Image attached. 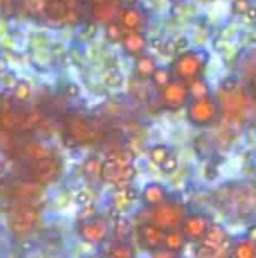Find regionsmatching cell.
Listing matches in <instances>:
<instances>
[{"instance_id": "cell-44", "label": "cell", "mask_w": 256, "mask_h": 258, "mask_svg": "<svg viewBox=\"0 0 256 258\" xmlns=\"http://www.w3.org/2000/svg\"><path fill=\"white\" fill-rule=\"evenodd\" d=\"M122 3H125V5H128V6H133V5H136V2L137 0H121Z\"/></svg>"}, {"instance_id": "cell-35", "label": "cell", "mask_w": 256, "mask_h": 258, "mask_svg": "<svg viewBox=\"0 0 256 258\" xmlns=\"http://www.w3.org/2000/svg\"><path fill=\"white\" fill-rule=\"evenodd\" d=\"M252 6L250 0H234L232 2V12L235 15H246L249 8Z\"/></svg>"}, {"instance_id": "cell-18", "label": "cell", "mask_w": 256, "mask_h": 258, "mask_svg": "<svg viewBox=\"0 0 256 258\" xmlns=\"http://www.w3.org/2000/svg\"><path fill=\"white\" fill-rule=\"evenodd\" d=\"M137 198H140V195L131 184L118 187V192L113 197V210L118 213H125Z\"/></svg>"}, {"instance_id": "cell-45", "label": "cell", "mask_w": 256, "mask_h": 258, "mask_svg": "<svg viewBox=\"0 0 256 258\" xmlns=\"http://www.w3.org/2000/svg\"><path fill=\"white\" fill-rule=\"evenodd\" d=\"M170 2H172V3H183L184 0H170Z\"/></svg>"}, {"instance_id": "cell-31", "label": "cell", "mask_w": 256, "mask_h": 258, "mask_svg": "<svg viewBox=\"0 0 256 258\" xmlns=\"http://www.w3.org/2000/svg\"><path fill=\"white\" fill-rule=\"evenodd\" d=\"M170 154L172 153L166 145H155L149 150V160H151V163L161 166Z\"/></svg>"}, {"instance_id": "cell-27", "label": "cell", "mask_w": 256, "mask_h": 258, "mask_svg": "<svg viewBox=\"0 0 256 258\" xmlns=\"http://www.w3.org/2000/svg\"><path fill=\"white\" fill-rule=\"evenodd\" d=\"M125 30L127 29L122 26V23L121 21H116V20H113V21H110V23L106 24V36L113 44L122 42L124 35H125Z\"/></svg>"}, {"instance_id": "cell-11", "label": "cell", "mask_w": 256, "mask_h": 258, "mask_svg": "<svg viewBox=\"0 0 256 258\" xmlns=\"http://www.w3.org/2000/svg\"><path fill=\"white\" fill-rule=\"evenodd\" d=\"M77 233L83 242H86L89 245H100L107 239V236L110 233L109 219L97 215L91 219L78 221Z\"/></svg>"}, {"instance_id": "cell-29", "label": "cell", "mask_w": 256, "mask_h": 258, "mask_svg": "<svg viewBox=\"0 0 256 258\" xmlns=\"http://www.w3.org/2000/svg\"><path fill=\"white\" fill-rule=\"evenodd\" d=\"M32 95V86L27 80H18L17 85L12 88V98L18 103H24Z\"/></svg>"}, {"instance_id": "cell-25", "label": "cell", "mask_w": 256, "mask_h": 258, "mask_svg": "<svg viewBox=\"0 0 256 258\" xmlns=\"http://www.w3.org/2000/svg\"><path fill=\"white\" fill-rule=\"evenodd\" d=\"M231 255L235 258H256V243L246 237V240H241L232 246Z\"/></svg>"}, {"instance_id": "cell-23", "label": "cell", "mask_w": 256, "mask_h": 258, "mask_svg": "<svg viewBox=\"0 0 256 258\" xmlns=\"http://www.w3.org/2000/svg\"><path fill=\"white\" fill-rule=\"evenodd\" d=\"M155 70H157V62L151 54L142 53L136 56V74L137 76L143 79H151Z\"/></svg>"}, {"instance_id": "cell-30", "label": "cell", "mask_w": 256, "mask_h": 258, "mask_svg": "<svg viewBox=\"0 0 256 258\" xmlns=\"http://www.w3.org/2000/svg\"><path fill=\"white\" fill-rule=\"evenodd\" d=\"M103 165H104V162L100 160L98 157H89L83 163V172L86 177H91V178L101 177L103 175Z\"/></svg>"}, {"instance_id": "cell-5", "label": "cell", "mask_w": 256, "mask_h": 258, "mask_svg": "<svg viewBox=\"0 0 256 258\" xmlns=\"http://www.w3.org/2000/svg\"><path fill=\"white\" fill-rule=\"evenodd\" d=\"M41 219V210L35 204H21L14 209L8 219L9 231L15 236H26L32 233Z\"/></svg>"}, {"instance_id": "cell-28", "label": "cell", "mask_w": 256, "mask_h": 258, "mask_svg": "<svg viewBox=\"0 0 256 258\" xmlns=\"http://www.w3.org/2000/svg\"><path fill=\"white\" fill-rule=\"evenodd\" d=\"M174 71L166 68V67H157V70L154 71L151 80L154 83V86H157L158 89L164 88L166 85H169L170 82H174Z\"/></svg>"}, {"instance_id": "cell-42", "label": "cell", "mask_w": 256, "mask_h": 258, "mask_svg": "<svg viewBox=\"0 0 256 258\" xmlns=\"http://www.w3.org/2000/svg\"><path fill=\"white\" fill-rule=\"evenodd\" d=\"M246 17H247V20H249V21H256V6L255 5H252V6L249 8V11L246 12Z\"/></svg>"}, {"instance_id": "cell-2", "label": "cell", "mask_w": 256, "mask_h": 258, "mask_svg": "<svg viewBox=\"0 0 256 258\" xmlns=\"http://www.w3.org/2000/svg\"><path fill=\"white\" fill-rule=\"evenodd\" d=\"M219 109L229 125L244 124L255 112L256 98L253 94L238 86H223L219 92Z\"/></svg>"}, {"instance_id": "cell-10", "label": "cell", "mask_w": 256, "mask_h": 258, "mask_svg": "<svg viewBox=\"0 0 256 258\" xmlns=\"http://www.w3.org/2000/svg\"><path fill=\"white\" fill-rule=\"evenodd\" d=\"M136 175H137V169L134 163H119L112 159L104 160L101 178L116 187L131 184Z\"/></svg>"}, {"instance_id": "cell-19", "label": "cell", "mask_w": 256, "mask_h": 258, "mask_svg": "<svg viewBox=\"0 0 256 258\" xmlns=\"http://www.w3.org/2000/svg\"><path fill=\"white\" fill-rule=\"evenodd\" d=\"M72 6L68 0H47L44 15L51 21H68Z\"/></svg>"}, {"instance_id": "cell-21", "label": "cell", "mask_w": 256, "mask_h": 258, "mask_svg": "<svg viewBox=\"0 0 256 258\" xmlns=\"http://www.w3.org/2000/svg\"><path fill=\"white\" fill-rule=\"evenodd\" d=\"M119 21L127 30H142L145 24V17L139 9L127 5L119 12Z\"/></svg>"}, {"instance_id": "cell-8", "label": "cell", "mask_w": 256, "mask_h": 258, "mask_svg": "<svg viewBox=\"0 0 256 258\" xmlns=\"http://www.w3.org/2000/svg\"><path fill=\"white\" fill-rule=\"evenodd\" d=\"M184 218H186L184 207L177 203H169V201H164L163 204L154 207L151 212V222L163 228L164 231L181 228Z\"/></svg>"}, {"instance_id": "cell-43", "label": "cell", "mask_w": 256, "mask_h": 258, "mask_svg": "<svg viewBox=\"0 0 256 258\" xmlns=\"http://www.w3.org/2000/svg\"><path fill=\"white\" fill-rule=\"evenodd\" d=\"M252 94H253V97L256 98V76L252 77Z\"/></svg>"}, {"instance_id": "cell-38", "label": "cell", "mask_w": 256, "mask_h": 258, "mask_svg": "<svg viewBox=\"0 0 256 258\" xmlns=\"http://www.w3.org/2000/svg\"><path fill=\"white\" fill-rule=\"evenodd\" d=\"M45 3H47V0H27L26 2L27 8L32 9V12H36V14H44Z\"/></svg>"}, {"instance_id": "cell-22", "label": "cell", "mask_w": 256, "mask_h": 258, "mask_svg": "<svg viewBox=\"0 0 256 258\" xmlns=\"http://www.w3.org/2000/svg\"><path fill=\"white\" fill-rule=\"evenodd\" d=\"M23 156L26 160H39V159H45V157H51L53 151L50 150L48 145L33 141L29 142L23 147Z\"/></svg>"}, {"instance_id": "cell-39", "label": "cell", "mask_w": 256, "mask_h": 258, "mask_svg": "<svg viewBox=\"0 0 256 258\" xmlns=\"http://www.w3.org/2000/svg\"><path fill=\"white\" fill-rule=\"evenodd\" d=\"M75 203L80 204V206L83 207V206L91 204V203H92V198H91V195H89L88 190H78L77 195H75Z\"/></svg>"}, {"instance_id": "cell-33", "label": "cell", "mask_w": 256, "mask_h": 258, "mask_svg": "<svg viewBox=\"0 0 256 258\" xmlns=\"http://www.w3.org/2000/svg\"><path fill=\"white\" fill-rule=\"evenodd\" d=\"M103 80L109 88H119L124 85V74L116 68H107L103 74Z\"/></svg>"}, {"instance_id": "cell-34", "label": "cell", "mask_w": 256, "mask_h": 258, "mask_svg": "<svg viewBox=\"0 0 256 258\" xmlns=\"http://www.w3.org/2000/svg\"><path fill=\"white\" fill-rule=\"evenodd\" d=\"M113 233H115L116 240H125L131 234V224H130V221L125 219V218L118 216V219L115 221V225H113Z\"/></svg>"}, {"instance_id": "cell-3", "label": "cell", "mask_w": 256, "mask_h": 258, "mask_svg": "<svg viewBox=\"0 0 256 258\" xmlns=\"http://www.w3.org/2000/svg\"><path fill=\"white\" fill-rule=\"evenodd\" d=\"M44 184L38 180L23 177L9 180V186L3 183V197L5 200L14 201L17 206L21 204H35V201L42 195Z\"/></svg>"}, {"instance_id": "cell-41", "label": "cell", "mask_w": 256, "mask_h": 258, "mask_svg": "<svg viewBox=\"0 0 256 258\" xmlns=\"http://www.w3.org/2000/svg\"><path fill=\"white\" fill-rule=\"evenodd\" d=\"M247 239L249 240H252V242H255L256 243V224H253V225H250L249 228H247Z\"/></svg>"}, {"instance_id": "cell-26", "label": "cell", "mask_w": 256, "mask_h": 258, "mask_svg": "<svg viewBox=\"0 0 256 258\" xmlns=\"http://www.w3.org/2000/svg\"><path fill=\"white\" fill-rule=\"evenodd\" d=\"M189 91H190V97L192 98H204V97H210V88L208 83L204 80L202 76L192 79L190 82H187Z\"/></svg>"}, {"instance_id": "cell-7", "label": "cell", "mask_w": 256, "mask_h": 258, "mask_svg": "<svg viewBox=\"0 0 256 258\" xmlns=\"http://www.w3.org/2000/svg\"><path fill=\"white\" fill-rule=\"evenodd\" d=\"M219 113V103L214 101L211 97L192 98V101H189L187 104V118L196 127L211 125Z\"/></svg>"}, {"instance_id": "cell-15", "label": "cell", "mask_w": 256, "mask_h": 258, "mask_svg": "<svg viewBox=\"0 0 256 258\" xmlns=\"http://www.w3.org/2000/svg\"><path fill=\"white\" fill-rule=\"evenodd\" d=\"M119 0H91V15L98 23H110L119 17Z\"/></svg>"}, {"instance_id": "cell-16", "label": "cell", "mask_w": 256, "mask_h": 258, "mask_svg": "<svg viewBox=\"0 0 256 258\" xmlns=\"http://www.w3.org/2000/svg\"><path fill=\"white\" fill-rule=\"evenodd\" d=\"M226 243H229V236H228V231L225 230V227L220 224H211L210 230L207 231L205 237L201 242V246H204L216 254V251H219Z\"/></svg>"}, {"instance_id": "cell-46", "label": "cell", "mask_w": 256, "mask_h": 258, "mask_svg": "<svg viewBox=\"0 0 256 258\" xmlns=\"http://www.w3.org/2000/svg\"><path fill=\"white\" fill-rule=\"evenodd\" d=\"M202 2H214V0H202Z\"/></svg>"}, {"instance_id": "cell-17", "label": "cell", "mask_w": 256, "mask_h": 258, "mask_svg": "<svg viewBox=\"0 0 256 258\" xmlns=\"http://www.w3.org/2000/svg\"><path fill=\"white\" fill-rule=\"evenodd\" d=\"M121 45L127 54L139 56V54L145 53V48L148 45V39L142 30H127Z\"/></svg>"}, {"instance_id": "cell-6", "label": "cell", "mask_w": 256, "mask_h": 258, "mask_svg": "<svg viewBox=\"0 0 256 258\" xmlns=\"http://www.w3.org/2000/svg\"><path fill=\"white\" fill-rule=\"evenodd\" d=\"M66 138L78 145H88L100 138L98 127L81 115H72L65 121Z\"/></svg>"}, {"instance_id": "cell-12", "label": "cell", "mask_w": 256, "mask_h": 258, "mask_svg": "<svg viewBox=\"0 0 256 258\" xmlns=\"http://www.w3.org/2000/svg\"><path fill=\"white\" fill-rule=\"evenodd\" d=\"M190 91L187 86V82L183 80H174L164 88L160 89V103L169 109V110H177L189 104L190 101Z\"/></svg>"}, {"instance_id": "cell-24", "label": "cell", "mask_w": 256, "mask_h": 258, "mask_svg": "<svg viewBox=\"0 0 256 258\" xmlns=\"http://www.w3.org/2000/svg\"><path fill=\"white\" fill-rule=\"evenodd\" d=\"M187 242L189 240L186 239V236L181 231V228L180 230H172V231H167V234H166L164 248H167V249H170V251H174V252L178 254L186 246Z\"/></svg>"}, {"instance_id": "cell-9", "label": "cell", "mask_w": 256, "mask_h": 258, "mask_svg": "<svg viewBox=\"0 0 256 258\" xmlns=\"http://www.w3.org/2000/svg\"><path fill=\"white\" fill-rule=\"evenodd\" d=\"M59 171H60V166H59L57 160L51 156V157H45V159H39V160L23 162V174L21 175L38 180L42 184H48L56 180V177L59 175Z\"/></svg>"}, {"instance_id": "cell-14", "label": "cell", "mask_w": 256, "mask_h": 258, "mask_svg": "<svg viewBox=\"0 0 256 258\" xmlns=\"http://www.w3.org/2000/svg\"><path fill=\"white\" fill-rule=\"evenodd\" d=\"M166 234H167V231H164L163 228L157 227L152 222L143 224L137 230V237H139L140 245L145 249L152 251V252L160 249V248H164Z\"/></svg>"}, {"instance_id": "cell-40", "label": "cell", "mask_w": 256, "mask_h": 258, "mask_svg": "<svg viewBox=\"0 0 256 258\" xmlns=\"http://www.w3.org/2000/svg\"><path fill=\"white\" fill-rule=\"evenodd\" d=\"M66 94H68L69 97H77V95L80 94V89H78V86H77V85L71 83V85H68V86H66Z\"/></svg>"}, {"instance_id": "cell-20", "label": "cell", "mask_w": 256, "mask_h": 258, "mask_svg": "<svg viewBox=\"0 0 256 258\" xmlns=\"http://www.w3.org/2000/svg\"><path fill=\"white\" fill-rule=\"evenodd\" d=\"M140 200L146 207L154 209L167 200V192L160 183H148L140 194Z\"/></svg>"}, {"instance_id": "cell-32", "label": "cell", "mask_w": 256, "mask_h": 258, "mask_svg": "<svg viewBox=\"0 0 256 258\" xmlns=\"http://www.w3.org/2000/svg\"><path fill=\"white\" fill-rule=\"evenodd\" d=\"M107 255L113 258H131L134 257V251L130 245L124 243V240H119L118 243L112 245L107 251Z\"/></svg>"}, {"instance_id": "cell-37", "label": "cell", "mask_w": 256, "mask_h": 258, "mask_svg": "<svg viewBox=\"0 0 256 258\" xmlns=\"http://www.w3.org/2000/svg\"><path fill=\"white\" fill-rule=\"evenodd\" d=\"M94 216H97V209H95V206H92V203H91V204L81 207V212L78 213V221L91 219V218H94Z\"/></svg>"}, {"instance_id": "cell-36", "label": "cell", "mask_w": 256, "mask_h": 258, "mask_svg": "<svg viewBox=\"0 0 256 258\" xmlns=\"http://www.w3.org/2000/svg\"><path fill=\"white\" fill-rule=\"evenodd\" d=\"M160 168H161V171H163V172H166V174L175 172V171H177V168H178V159H177V156L170 154V156L166 159V162H164Z\"/></svg>"}, {"instance_id": "cell-4", "label": "cell", "mask_w": 256, "mask_h": 258, "mask_svg": "<svg viewBox=\"0 0 256 258\" xmlns=\"http://www.w3.org/2000/svg\"><path fill=\"white\" fill-rule=\"evenodd\" d=\"M207 62H208L207 51H198V50L181 51L172 63V71L177 79L183 82H190L192 79L202 76Z\"/></svg>"}, {"instance_id": "cell-13", "label": "cell", "mask_w": 256, "mask_h": 258, "mask_svg": "<svg viewBox=\"0 0 256 258\" xmlns=\"http://www.w3.org/2000/svg\"><path fill=\"white\" fill-rule=\"evenodd\" d=\"M211 219L207 215L202 213H192L187 215L183 221L181 231L184 233L186 239L189 242H202L207 231L211 227Z\"/></svg>"}, {"instance_id": "cell-1", "label": "cell", "mask_w": 256, "mask_h": 258, "mask_svg": "<svg viewBox=\"0 0 256 258\" xmlns=\"http://www.w3.org/2000/svg\"><path fill=\"white\" fill-rule=\"evenodd\" d=\"M214 201L228 215L249 218L256 213V181L241 180L223 184L216 190Z\"/></svg>"}]
</instances>
